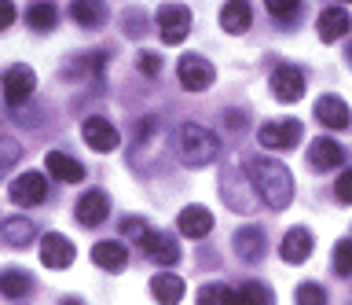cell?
Masks as SVG:
<instances>
[{"label": "cell", "instance_id": "cell-17", "mask_svg": "<svg viewBox=\"0 0 352 305\" xmlns=\"http://www.w3.org/2000/svg\"><path fill=\"white\" fill-rule=\"evenodd\" d=\"M44 169H48L55 180H63V184H77V180H85V166H81L77 158L63 155V151H48V158H44Z\"/></svg>", "mask_w": 352, "mask_h": 305}, {"label": "cell", "instance_id": "cell-3", "mask_svg": "<svg viewBox=\"0 0 352 305\" xmlns=\"http://www.w3.org/2000/svg\"><path fill=\"white\" fill-rule=\"evenodd\" d=\"M301 133L305 129L297 118H272V122H264L257 129V140H261V147H268V151H286L301 140Z\"/></svg>", "mask_w": 352, "mask_h": 305}, {"label": "cell", "instance_id": "cell-14", "mask_svg": "<svg viewBox=\"0 0 352 305\" xmlns=\"http://www.w3.org/2000/svg\"><path fill=\"white\" fill-rule=\"evenodd\" d=\"M308 162H312V169H338L345 162V147L330 136H319L308 144Z\"/></svg>", "mask_w": 352, "mask_h": 305}, {"label": "cell", "instance_id": "cell-21", "mask_svg": "<svg viewBox=\"0 0 352 305\" xmlns=\"http://www.w3.org/2000/svg\"><path fill=\"white\" fill-rule=\"evenodd\" d=\"M151 294L158 305H180L184 302V280L176 272H158L151 280Z\"/></svg>", "mask_w": 352, "mask_h": 305}, {"label": "cell", "instance_id": "cell-29", "mask_svg": "<svg viewBox=\"0 0 352 305\" xmlns=\"http://www.w3.org/2000/svg\"><path fill=\"white\" fill-rule=\"evenodd\" d=\"M294 298H297V305H327V291L319 283H301L294 291Z\"/></svg>", "mask_w": 352, "mask_h": 305}, {"label": "cell", "instance_id": "cell-30", "mask_svg": "<svg viewBox=\"0 0 352 305\" xmlns=\"http://www.w3.org/2000/svg\"><path fill=\"white\" fill-rule=\"evenodd\" d=\"M334 272L338 276H352V239H341L334 246Z\"/></svg>", "mask_w": 352, "mask_h": 305}, {"label": "cell", "instance_id": "cell-10", "mask_svg": "<svg viewBox=\"0 0 352 305\" xmlns=\"http://www.w3.org/2000/svg\"><path fill=\"white\" fill-rule=\"evenodd\" d=\"M74 257H77V250H74V243L66 235H59V232H48L41 239V261L48 269H55V272H63V269H70L74 265Z\"/></svg>", "mask_w": 352, "mask_h": 305}, {"label": "cell", "instance_id": "cell-34", "mask_svg": "<svg viewBox=\"0 0 352 305\" xmlns=\"http://www.w3.org/2000/svg\"><path fill=\"white\" fill-rule=\"evenodd\" d=\"M136 67H140L143 74H151V78H154V74L162 70V59L154 56V52H140V56H136Z\"/></svg>", "mask_w": 352, "mask_h": 305}, {"label": "cell", "instance_id": "cell-19", "mask_svg": "<svg viewBox=\"0 0 352 305\" xmlns=\"http://www.w3.org/2000/svg\"><path fill=\"white\" fill-rule=\"evenodd\" d=\"M235 254L242 261H264V254H268V243H264V232L261 228H242V232H235Z\"/></svg>", "mask_w": 352, "mask_h": 305}, {"label": "cell", "instance_id": "cell-37", "mask_svg": "<svg viewBox=\"0 0 352 305\" xmlns=\"http://www.w3.org/2000/svg\"><path fill=\"white\" fill-rule=\"evenodd\" d=\"M349 63H352V52H349Z\"/></svg>", "mask_w": 352, "mask_h": 305}, {"label": "cell", "instance_id": "cell-27", "mask_svg": "<svg viewBox=\"0 0 352 305\" xmlns=\"http://www.w3.org/2000/svg\"><path fill=\"white\" fill-rule=\"evenodd\" d=\"M26 23H30V30H52L55 23H59V8L48 4V0L30 4V8H26Z\"/></svg>", "mask_w": 352, "mask_h": 305}, {"label": "cell", "instance_id": "cell-1", "mask_svg": "<svg viewBox=\"0 0 352 305\" xmlns=\"http://www.w3.org/2000/svg\"><path fill=\"white\" fill-rule=\"evenodd\" d=\"M250 184H253V195L272 206V210H286L294 202V177L290 169L283 166L279 158H250Z\"/></svg>", "mask_w": 352, "mask_h": 305}, {"label": "cell", "instance_id": "cell-33", "mask_svg": "<svg viewBox=\"0 0 352 305\" xmlns=\"http://www.w3.org/2000/svg\"><path fill=\"white\" fill-rule=\"evenodd\" d=\"M334 195H338L341 202H349V206H352V169H345V173L338 177V184H334Z\"/></svg>", "mask_w": 352, "mask_h": 305}, {"label": "cell", "instance_id": "cell-35", "mask_svg": "<svg viewBox=\"0 0 352 305\" xmlns=\"http://www.w3.org/2000/svg\"><path fill=\"white\" fill-rule=\"evenodd\" d=\"M11 23H15V8H11L8 0H0V30H8Z\"/></svg>", "mask_w": 352, "mask_h": 305}, {"label": "cell", "instance_id": "cell-13", "mask_svg": "<svg viewBox=\"0 0 352 305\" xmlns=\"http://www.w3.org/2000/svg\"><path fill=\"white\" fill-rule=\"evenodd\" d=\"M312 232L308 228H290V232L283 235V243H279V254L286 265H301V261L312 257Z\"/></svg>", "mask_w": 352, "mask_h": 305}, {"label": "cell", "instance_id": "cell-16", "mask_svg": "<svg viewBox=\"0 0 352 305\" xmlns=\"http://www.w3.org/2000/svg\"><path fill=\"white\" fill-rule=\"evenodd\" d=\"M176 228H180V235L187 239H202L213 232V213L206 210V206H187V210H180V217H176Z\"/></svg>", "mask_w": 352, "mask_h": 305}, {"label": "cell", "instance_id": "cell-32", "mask_svg": "<svg viewBox=\"0 0 352 305\" xmlns=\"http://www.w3.org/2000/svg\"><path fill=\"white\" fill-rule=\"evenodd\" d=\"M268 12L275 19H297L301 15V4L297 0H268Z\"/></svg>", "mask_w": 352, "mask_h": 305}, {"label": "cell", "instance_id": "cell-36", "mask_svg": "<svg viewBox=\"0 0 352 305\" xmlns=\"http://www.w3.org/2000/svg\"><path fill=\"white\" fill-rule=\"evenodd\" d=\"M59 305H85V302H81V298H63Z\"/></svg>", "mask_w": 352, "mask_h": 305}, {"label": "cell", "instance_id": "cell-9", "mask_svg": "<svg viewBox=\"0 0 352 305\" xmlns=\"http://www.w3.org/2000/svg\"><path fill=\"white\" fill-rule=\"evenodd\" d=\"M272 92H275V100L279 103H297L305 96V74L297 70V67H275L272 70Z\"/></svg>", "mask_w": 352, "mask_h": 305}, {"label": "cell", "instance_id": "cell-12", "mask_svg": "<svg viewBox=\"0 0 352 305\" xmlns=\"http://www.w3.org/2000/svg\"><path fill=\"white\" fill-rule=\"evenodd\" d=\"M352 30V15L345 12V8H323L319 12V19H316V34H319V41L323 45H334V41H341Z\"/></svg>", "mask_w": 352, "mask_h": 305}, {"label": "cell", "instance_id": "cell-22", "mask_svg": "<svg viewBox=\"0 0 352 305\" xmlns=\"http://www.w3.org/2000/svg\"><path fill=\"white\" fill-rule=\"evenodd\" d=\"M0 235H4V243H8V246L22 250V246H30V243H33L37 228H33L30 217H8V221L0 224Z\"/></svg>", "mask_w": 352, "mask_h": 305}, {"label": "cell", "instance_id": "cell-7", "mask_svg": "<svg viewBox=\"0 0 352 305\" xmlns=\"http://www.w3.org/2000/svg\"><path fill=\"white\" fill-rule=\"evenodd\" d=\"M176 74H180V85H184L187 92H206L209 85L217 81L213 63L202 59V56H184L180 67H176Z\"/></svg>", "mask_w": 352, "mask_h": 305}, {"label": "cell", "instance_id": "cell-15", "mask_svg": "<svg viewBox=\"0 0 352 305\" xmlns=\"http://www.w3.org/2000/svg\"><path fill=\"white\" fill-rule=\"evenodd\" d=\"M107 213H110V199L103 191H85L81 199H77V221H81L85 228H96V224H103L107 221Z\"/></svg>", "mask_w": 352, "mask_h": 305}, {"label": "cell", "instance_id": "cell-5", "mask_svg": "<svg viewBox=\"0 0 352 305\" xmlns=\"http://www.w3.org/2000/svg\"><path fill=\"white\" fill-rule=\"evenodd\" d=\"M4 100L11 103V107H22L33 96V89H37V74H33L26 63H15V67H8L4 70Z\"/></svg>", "mask_w": 352, "mask_h": 305}, {"label": "cell", "instance_id": "cell-24", "mask_svg": "<svg viewBox=\"0 0 352 305\" xmlns=\"http://www.w3.org/2000/svg\"><path fill=\"white\" fill-rule=\"evenodd\" d=\"M70 15H74V23H77V26H85V30H96V26H103V19H107V8H103V4H96V0H74Z\"/></svg>", "mask_w": 352, "mask_h": 305}, {"label": "cell", "instance_id": "cell-28", "mask_svg": "<svg viewBox=\"0 0 352 305\" xmlns=\"http://www.w3.org/2000/svg\"><path fill=\"white\" fill-rule=\"evenodd\" d=\"M198 305H235V291L228 283H206L198 291Z\"/></svg>", "mask_w": 352, "mask_h": 305}, {"label": "cell", "instance_id": "cell-4", "mask_svg": "<svg viewBox=\"0 0 352 305\" xmlns=\"http://www.w3.org/2000/svg\"><path fill=\"white\" fill-rule=\"evenodd\" d=\"M158 34L165 45H180V41L191 34V12L184 4H162L158 8Z\"/></svg>", "mask_w": 352, "mask_h": 305}, {"label": "cell", "instance_id": "cell-31", "mask_svg": "<svg viewBox=\"0 0 352 305\" xmlns=\"http://www.w3.org/2000/svg\"><path fill=\"white\" fill-rule=\"evenodd\" d=\"M19 158H22V147H19V140H11V136H0V173H4V169H11Z\"/></svg>", "mask_w": 352, "mask_h": 305}, {"label": "cell", "instance_id": "cell-23", "mask_svg": "<svg viewBox=\"0 0 352 305\" xmlns=\"http://www.w3.org/2000/svg\"><path fill=\"white\" fill-rule=\"evenodd\" d=\"M250 19H253V12H250L246 0H228V4L220 8V26H224L228 34H246Z\"/></svg>", "mask_w": 352, "mask_h": 305}, {"label": "cell", "instance_id": "cell-25", "mask_svg": "<svg viewBox=\"0 0 352 305\" xmlns=\"http://www.w3.org/2000/svg\"><path fill=\"white\" fill-rule=\"evenodd\" d=\"M30 287H33V283H30V276H26V272H22V269H4V272H0V294H4V298H26V294H30Z\"/></svg>", "mask_w": 352, "mask_h": 305}, {"label": "cell", "instance_id": "cell-8", "mask_svg": "<svg viewBox=\"0 0 352 305\" xmlns=\"http://www.w3.org/2000/svg\"><path fill=\"white\" fill-rule=\"evenodd\" d=\"M81 136H85V144L92 151H99V155H107V151L118 147L114 122H110V118H99V114H92V118H85V122H81Z\"/></svg>", "mask_w": 352, "mask_h": 305}, {"label": "cell", "instance_id": "cell-20", "mask_svg": "<svg viewBox=\"0 0 352 305\" xmlns=\"http://www.w3.org/2000/svg\"><path fill=\"white\" fill-rule=\"evenodd\" d=\"M316 118H319V125H327V129H345L349 125V107L341 96H319Z\"/></svg>", "mask_w": 352, "mask_h": 305}, {"label": "cell", "instance_id": "cell-6", "mask_svg": "<svg viewBox=\"0 0 352 305\" xmlns=\"http://www.w3.org/2000/svg\"><path fill=\"white\" fill-rule=\"evenodd\" d=\"M8 195H11V202H15V206H37V202L48 199V180H44V173H37V169L19 173V177L11 180Z\"/></svg>", "mask_w": 352, "mask_h": 305}, {"label": "cell", "instance_id": "cell-11", "mask_svg": "<svg viewBox=\"0 0 352 305\" xmlns=\"http://www.w3.org/2000/svg\"><path fill=\"white\" fill-rule=\"evenodd\" d=\"M140 246L154 265H176V261H180V243L165 232H154V228H147V235L140 239Z\"/></svg>", "mask_w": 352, "mask_h": 305}, {"label": "cell", "instance_id": "cell-2", "mask_svg": "<svg viewBox=\"0 0 352 305\" xmlns=\"http://www.w3.org/2000/svg\"><path fill=\"white\" fill-rule=\"evenodd\" d=\"M220 155V140L213 129L198 125V122H184L180 125V136H176V158L191 169H202V166H213Z\"/></svg>", "mask_w": 352, "mask_h": 305}, {"label": "cell", "instance_id": "cell-18", "mask_svg": "<svg viewBox=\"0 0 352 305\" xmlns=\"http://www.w3.org/2000/svg\"><path fill=\"white\" fill-rule=\"evenodd\" d=\"M92 261L107 272H121L129 265V250H125V243H118V239H103V243L92 246Z\"/></svg>", "mask_w": 352, "mask_h": 305}, {"label": "cell", "instance_id": "cell-26", "mask_svg": "<svg viewBox=\"0 0 352 305\" xmlns=\"http://www.w3.org/2000/svg\"><path fill=\"white\" fill-rule=\"evenodd\" d=\"M235 305H272V287L261 280H250L235 291Z\"/></svg>", "mask_w": 352, "mask_h": 305}]
</instances>
